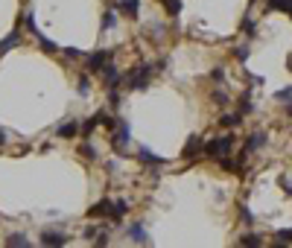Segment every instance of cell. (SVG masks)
I'll list each match as a JSON object with an SVG mask.
<instances>
[{"label": "cell", "instance_id": "6da1fadb", "mask_svg": "<svg viewBox=\"0 0 292 248\" xmlns=\"http://www.w3.org/2000/svg\"><path fill=\"white\" fill-rule=\"evenodd\" d=\"M234 140H237L234 134H216V137H211V140L205 143V155L216 161V158H222V155H228V152L234 149Z\"/></svg>", "mask_w": 292, "mask_h": 248}, {"label": "cell", "instance_id": "7a4b0ae2", "mask_svg": "<svg viewBox=\"0 0 292 248\" xmlns=\"http://www.w3.org/2000/svg\"><path fill=\"white\" fill-rule=\"evenodd\" d=\"M149 76H152V64H140V67L123 73V82H126L129 91H143L149 85Z\"/></svg>", "mask_w": 292, "mask_h": 248}, {"label": "cell", "instance_id": "3957f363", "mask_svg": "<svg viewBox=\"0 0 292 248\" xmlns=\"http://www.w3.org/2000/svg\"><path fill=\"white\" fill-rule=\"evenodd\" d=\"M111 61V50H97L85 56V70L88 73H102V67Z\"/></svg>", "mask_w": 292, "mask_h": 248}, {"label": "cell", "instance_id": "277c9868", "mask_svg": "<svg viewBox=\"0 0 292 248\" xmlns=\"http://www.w3.org/2000/svg\"><path fill=\"white\" fill-rule=\"evenodd\" d=\"M120 79H123V73H120V70L108 61V64L102 67V85H105V88H117V85H120Z\"/></svg>", "mask_w": 292, "mask_h": 248}, {"label": "cell", "instance_id": "5b68a950", "mask_svg": "<svg viewBox=\"0 0 292 248\" xmlns=\"http://www.w3.org/2000/svg\"><path fill=\"white\" fill-rule=\"evenodd\" d=\"M111 210H114V202H111V199H102V202H97V205L88 210V216H91V219H102V216L108 219Z\"/></svg>", "mask_w": 292, "mask_h": 248}, {"label": "cell", "instance_id": "8992f818", "mask_svg": "<svg viewBox=\"0 0 292 248\" xmlns=\"http://www.w3.org/2000/svg\"><path fill=\"white\" fill-rule=\"evenodd\" d=\"M38 243H41V246H47V248H56V246H64V243H67V237H64L61 231H44V234L38 237Z\"/></svg>", "mask_w": 292, "mask_h": 248}, {"label": "cell", "instance_id": "52a82bcc", "mask_svg": "<svg viewBox=\"0 0 292 248\" xmlns=\"http://www.w3.org/2000/svg\"><path fill=\"white\" fill-rule=\"evenodd\" d=\"M18 44H20V23H18V26H15V29H12V32L0 41V56H6L9 50H15Z\"/></svg>", "mask_w": 292, "mask_h": 248}, {"label": "cell", "instance_id": "ba28073f", "mask_svg": "<svg viewBox=\"0 0 292 248\" xmlns=\"http://www.w3.org/2000/svg\"><path fill=\"white\" fill-rule=\"evenodd\" d=\"M79 132H82V129H79V123H73V120H70V123H61V126L56 129V134H58L61 140H73Z\"/></svg>", "mask_w": 292, "mask_h": 248}, {"label": "cell", "instance_id": "9c48e42d", "mask_svg": "<svg viewBox=\"0 0 292 248\" xmlns=\"http://www.w3.org/2000/svg\"><path fill=\"white\" fill-rule=\"evenodd\" d=\"M263 143H266V134H263V132H254V134H249V137H246V146H243V149L252 155V152H257Z\"/></svg>", "mask_w": 292, "mask_h": 248}, {"label": "cell", "instance_id": "30bf717a", "mask_svg": "<svg viewBox=\"0 0 292 248\" xmlns=\"http://www.w3.org/2000/svg\"><path fill=\"white\" fill-rule=\"evenodd\" d=\"M117 9H120V15H126V18H137V12H140V0H120Z\"/></svg>", "mask_w": 292, "mask_h": 248}, {"label": "cell", "instance_id": "8fae6325", "mask_svg": "<svg viewBox=\"0 0 292 248\" xmlns=\"http://www.w3.org/2000/svg\"><path fill=\"white\" fill-rule=\"evenodd\" d=\"M196 152H205V140L193 134V137H190V143L184 146V152H181V158H193Z\"/></svg>", "mask_w": 292, "mask_h": 248}, {"label": "cell", "instance_id": "7c38bea8", "mask_svg": "<svg viewBox=\"0 0 292 248\" xmlns=\"http://www.w3.org/2000/svg\"><path fill=\"white\" fill-rule=\"evenodd\" d=\"M137 158H140V164H143V167H155V170H158V167H164V158L152 155V152H149L146 146L140 149V155H137Z\"/></svg>", "mask_w": 292, "mask_h": 248}, {"label": "cell", "instance_id": "4fadbf2b", "mask_svg": "<svg viewBox=\"0 0 292 248\" xmlns=\"http://www.w3.org/2000/svg\"><path fill=\"white\" fill-rule=\"evenodd\" d=\"M126 213H129V202H126V199H117V202H114V210H111L108 219H111V222H120Z\"/></svg>", "mask_w": 292, "mask_h": 248}, {"label": "cell", "instance_id": "5bb4252c", "mask_svg": "<svg viewBox=\"0 0 292 248\" xmlns=\"http://www.w3.org/2000/svg\"><path fill=\"white\" fill-rule=\"evenodd\" d=\"M240 123H243V114H240V111H237V114H222V117H219V126H222V129H237Z\"/></svg>", "mask_w": 292, "mask_h": 248}, {"label": "cell", "instance_id": "9a60e30c", "mask_svg": "<svg viewBox=\"0 0 292 248\" xmlns=\"http://www.w3.org/2000/svg\"><path fill=\"white\" fill-rule=\"evenodd\" d=\"M6 246H15V248H26V246H29V237H23L20 231H15V234H9V237H6Z\"/></svg>", "mask_w": 292, "mask_h": 248}, {"label": "cell", "instance_id": "2e32d148", "mask_svg": "<svg viewBox=\"0 0 292 248\" xmlns=\"http://www.w3.org/2000/svg\"><path fill=\"white\" fill-rule=\"evenodd\" d=\"M32 38H35V41H38V44H41V50H44V53H50V56H53V53H58V50H61V47H58V44H53V41H50V38H44V35H41V32H38V35H32Z\"/></svg>", "mask_w": 292, "mask_h": 248}, {"label": "cell", "instance_id": "e0dca14e", "mask_svg": "<svg viewBox=\"0 0 292 248\" xmlns=\"http://www.w3.org/2000/svg\"><path fill=\"white\" fill-rule=\"evenodd\" d=\"M126 234H129V237H132L135 243H140V246H146V243H149V237H146V231H143L140 225H132V228H129Z\"/></svg>", "mask_w": 292, "mask_h": 248}, {"label": "cell", "instance_id": "ac0fdd59", "mask_svg": "<svg viewBox=\"0 0 292 248\" xmlns=\"http://www.w3.org/2000/svg\"><path fill=\"white\" fill-rule=\"evenodd\" d=\"M64 58H70V61H76V58H85V50H76V47H61L58 50Z\"/></svg>", "mask_w": 292, "mask_h": 248}, {"label": "cell", "instance_id": "d6986e66", "mask_svg": "<svg viewBox=\"0 0 292 248\" xmlns=\"http://www.w3.org/2000/svg\"><path fill=\"white\" fill-rule=\"evenodd\" d=\"M76 91H79V96H88V94H91V79H88V73L76 79Z\"/></svg>", "mask_w": 292, "mask_h": 248}, {"label": "cell", "instance_id": "ffe728a7", "mask_svg": "<svg viewBox=\"0 0 292 248\" xmlns=\"http://www.w3.org/2000/svg\"><path fill=\"white\" fill-rule=\"evenodd\" d=\"M114 20H117V15H114V6H111V9L102 15V29H114V26H117Z\"/></svg>", "mask_w": 292, "mask_h": 248}, {"label": "cell", "instance_id": "44dd1931", "mask_svg": "<svg viewBox=\"0 0 292 248\" xmlns=\"http://www.w3.org/2000/svg\"><path fill=\"white\" fill-rule=\"evenodd\" d=\"M97 126H99V117H97V114H94V117H91V120H85V123H82V126H79V129H82V134H85V137H88V134H91V132H94V129H97Z\"/></svg>", "mask_w": 292, "mask_h": 248}, {"label": "cell", "instance_id": "7402d4cb", "mask_svg": "<svg viewBox=\"0 0 292 248\" xmlns=\"http://www.w3.org/2000/svg\"><path fill=\"white\" fill-rule=\"evenodd\" d=\"M79 155H82V158H88V161H94V158H97V152H94V146H91L88 140H82V143H79Z\"/></svg>", "mask_w": 292, "mask_h": 248}, {"label": "cell", "instance_id": "603a6c76", "mask_svg": "<svg viewBox=\"0 0 292 248\" xmlns=\"http://www.w3.org/2000/svg\"><path fill=\"white\" fill-rule=\"evenodd\" d=\"M211 99H214V105H228V102H231V96H228L225 91H219V88L214 91V96H211Z\"/></svg>", "mask_w": 292, "mask_h": 248}, {"label": "cell", "instance_id": "cb8c5ba5", "mask_svg": "<svg viewBox=\"0 0 292 248\" xmlns=\"http://www.w3.org/2000/svg\"><path fill=\"white\" fill-rule=\"evenodd\" d=\"M240 246H263V240L254 237V234H243V237H240Z\"/></svg>", "mask_w": 292, "mask_h": 248}, {"label": "cell", "instance_id": "d4e9b609", "mask_svg": "<svg viewBox=\"0 0 292 248\" xmlns=\"http://www.w3.org/2000/svg\"><path fill=\"white\" fill-rule=\"evenodd\" d=\"M164 9H167V15H178L181 12V0H164Z\"/></svg>", "mask_w": 292, "mask_h": 248}, {"label": "cell", "instance_id": "484cf974", "mask_svg": "<svg viewBox=\"0 0 292 248\" xmlns=\"http://www.w3.org/2000/svg\"><path fill=\"white\" fill-rule=\"evenodd\" d=\"M275 243H281V246H284V243H292V228L278 231V234H275Z\"/></svg>", "mask_w": 292, "mask_h": 248}, {"label": "cell", "instance_id": "4316f807", "mask_svg": "<svg viewBox=\"0 0 292 248\" xmlns=\"http://www.w3.org/2000/svg\"><path fill=\"white\" fill-rule=\"evenodd\" d=\"M240 29H243V32H246V35H254V29H257V26H254V20H252V18H246V20H243V26H240Z\"/></svg>", "mask_w": 292, "mask_h": 248}, {"label": "cell", "instance_id": "83f0119b", "mask_svg": "<svg viewBox=\"0 0 292 248\" xmlns=\"http://www.w3.org/2000/svg\"><path fill=\"white\" fill-rule=\"evenodd\" d=\"M234 56H237V61H246V58H249V47H237Z\"/></svg>", "mask_w": 292, "mask_h": 248}, {"label": "cell", "instance_id": "f1b7e54d", "mask_svg": "<svg viewBox=\"0 0 292 248\" xmlns=\"http://www.w3.org/2000/svg\"><path fill=\"white\" fill-rule=\"evenodd\" d=\"M211 79H214V82H222V79H225V70H222V67H214Z\"/></svg>", "mask_w": 292, "mask_h": 248}, {"label": "cell", "instance_id": "f546056e", "mask_svg": "<svg viewBox=\"0 0 292 248\" xmlns=\"http://www.w3.org/2000/svg\"><path fill=\"white\" fill-rule=\"evenodd\" d=\"M94 234H97V225H88V228L82 231V240H94Z\"/></svg>", "mask_w": 292, "mask_h": 248}, {"label": "cell", "instance_id": "4dcf8cb0", "mask_svg": "<svg viewBox=\"0 0 292 248\" xmlns=\"http://www.w3.org/2000/svg\"><path fill=\"white\" fill-rule=\"evenodd\" d=\"M281 3H284V0H266V12H275V9H281Z\"/></svg>", "mask_w": 292, "mask_h": 248}, {"label": "cell", "instance_id": "1f68e13d", "mask_svg": "<svg viewBox=\"0 0 292 248\" xmlns=\"http://www.w3.org/2000/svg\"><path fill=\"white\" fill-rule=\"evenodd\" d=\"M240 219H243V222H246V225H252V222H254V216H252V213H249V210H243V213H240Z\"/></svg>", "mask_w": 292, "mask_h": 248}, {"label": "cell", "instance_id": "d6a6232c", "mask_svg": "<svg viewBox=\"0 0 292 248\" xmlns=\"http://www.w3.org/2000/svg\"><path fill=\"white\" fill-rule=\"evenodd\" d=\"M0 146H6V132H0Z\"/></svg>", "mask_w": 292, "mask_h": 248}, {"label": "cell", "instance_id": "836d02e7", "mask_svg": "<svg viewBox=\"0 0 292 248\" xmlns=\"http://www.w3.org/2000/svg\"><path fill=\"white\" fill-rule=\"evenodd\" d=\"M290 67H292V56H290Z\"/></svg>", "mask_w": 292, "mask_h": 248}]
</instances>
